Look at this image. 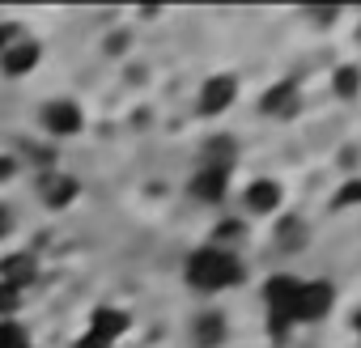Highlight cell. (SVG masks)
<instances>
[{
	"label": "cell",
	"instance_id": "1",
	"mask_svg": "<svg viewBox=\"0 0 361 348\" xmlns=\"http://www.w3.org/2000/svg\"><path fill=\"white\" fill-rule=\"evenodd\" d=\"M183 280H188L192 293L217 297V293H230V289H238V285L247 280V263H243L238 251H221V247L204 242V247H196V251L188 255Z\"/></svg>",
	"mask_w": 361,
	"mask_h": 348
},
{
	"label": "cell",
	"instance_id": "2",
	"mask_svg": "<svg viewBox=\"0 0 361 348\" xmlns=\"http://www.w3.org/2000/svg\"><path fill=\"white\" fill-rule=\"evenodd\" d=\"M331 306H336V289H331V280H302L298 285V297H293V306H289V318H293V327H314V323H323L327 314H331Z\"/></svg>",
	"mask_w": 361,
	"mask_h": 348
},
{
	"label": "cell",
	"instance_id": "3",
	"mask_svg": "<svg viewBox=\"0 0 361 348\" xmlns=\"http://www.w3.org/2000/svg\"><path fill=\"white\" fill-rule=\"evenodd\" d=\"M234 170H238V161H209V157H200V166L192 174V196L200 204H221L230 196Z\"/></svg>",
	"mask_w": 361,
	"mask_h": 348
},
{
	"label": "cell",
	"instance_id": "4",
	"mask_svg": "<svg viewBox=\"0 0 361 348\" xmlns=\"http://www.w3.org/2000/svg\"><path fill=\"white\" fill-rule=\"evenodd\" d=\"M281 209H285V183L281 179H251L247 187H243V213L247 217H255V221H268V217H281Z\"/></svg>",
	"mask_w": 361,
	"mask_h": 348
},
{
	"label": "cell",
	"instance_id": "5",
	"mask_svg": "<svg viewBox=\"0 0 361 348\" xmlns=\"http://www.w3.org/2000/svg\"><path fill=\"white\" fill-rule=\"evenodd\" d=\"M238 77L234 73H213L204 85H200V94H196V115L200 119H217V115H226L234 102H238Z\"/></svg>",
	"mask_w": 361,
	"mask_h": 348
},
{
	"label": "cell",
	"instance_id": "6",
	"mask_svg": "<svg viewBox=\"0 0 361 348\" xmlns=\"http://www.w3.org/2000/svg\"><path fill=\"white\" fill-rule=\"evenodd\" d=\"M298 111H302V89H298V81H293V77H285V81H276V85H268V89L259 94V115L293 119Z\"/></svg>",
	"mask_w": 361,
	"mask_h": 348
},
{
	"label": "cell",
	"instance_id": "7",
	"mask_svg": "<svg viewBox=\"0 0 361 348\" xmlns=\"http://www.w3.org/2000/svg\"><path fill=\"white\" fill-rule=\"evenodd\" d=\"M81 123H85V115H81V106L68 102V98H56V102L43 111V128H47L51 136H77Z\"/></svg>",
	"mask_w": 361,
	"mask_h": 348
},
{
	"label": "cell",
	"instance_id": "8",
	"mask_svg": "<svg viewBox=\"0 0 361 348\" xmlns=\"http://www.w3.org/2000/svg\"><path fill=\"white\" fill-rule=\"evenodd\" d=\"M128 327H132V318H128V314H123L119 306H98V310L90 314V323H85V331H94V335H102L106 344H119Z\"/></svg>",
	"mask_w": 361,
	"mask_h": 348
},
{
	"label": "cell",
	"instance_id": "9",
	"mask_svg": "<svg viewBox=\"0 0 361 348\" xmlns=\"http://www.w3.org/2000/svg\"><path fill=\"white\" fill-rule=\"evenodd\" d=\"M35 272H39V263H35V255H30V251L0 259V285H9V289H18V293L35 280Z\"/></svg>",
	"mask_w": 361,
	"mask_h": 348
},
{
	"label": "cell",
	"instance_id": "10",
	"mask_svg": "<svg viewBox=\"0 0 361 348\" xmlns=\"http://www.w3.org/2000/svg\"><path fill=\"white\" fill-rule=\"evenodd\" d=\"M226 314L221 310H200L196 314V323H192V340L200 344V348H221V340H226Z\"/></svg>",
	"mask_w": 361,
	"mask_h": 348
},
{
	"label": "cell",
	"instance_id": "11",
	"mask_svg": "<svg viewBox=\"0 0 361 348\" xmlns=\"http://www.w3.org/2000/svg\"><path fill=\"white\" fill-rule=\"evenodd\" d=\"M39 64V43H30L26 35H13L9 39V51H5V73H30Z\"/></svg>",
	"mask_w": 361,
	"mask_h": 348
},
{
	"label": "cell",
	"instance_id": "12",
	"mask_svg": "<svg viewBox=\"0 0 361 348\" xmlns=\"http://www.w3.org/2000/svg\"><path fill=\"white\" fill-rule=\"evenodd\" d=\"M209 242L221 247V251H238V247L247 242V217H226V221H217V230H213Z\"/></svg>",
	"mask_w": 361,
	"mask_h": 348
},
{
	"label": "cell",
	"instance_id": "13",
	"mask_svg": "<svg viewBox=\"0 0 361 348\" xmlns=\"http://www.w3.org/2000/svg\"><path fill=\"white\" fill-rule=\"evenodd\" d=\"M331 94H336L340 102H353V98L361 94V68H357V64H340V68L331 73Z\"/></svg>",
	"mask_w": 361,
	"mask_h": 348
},
{
	"label": "cell",
	"instance_id": "14",
	"mask_svg": "<svg viewBox=\"0 0 361 348\" xmlns=\"http://www.w3.org/2000/svg\"><path fill=\"white\" fill-rule=\"evenodd\" d=\"M331 209H361V174H348L331 192Z\"/></svg>",
	"mask_w": 361,
	"mask_h": 348
},
{
	"label": "cell",
	"instance_id": "15",
	"mask_svg": "<svg viewBox=\"0 0 361 348\" xmlns=\"http://www.w3.org/2000/svg\"><path fill=\"white\" fill-rule=\"evenodd\" d=\"M0 348H30V344H26V331H22V323H13V318H0Z\"/></svg>",
	"mask_w": 361,
	"mask_h": 348
},
{
	"label": "cell",
	"instance_id": "16",
	"mask_svg": "<svg viewBox=\"0 0 361 348\" xmlns=\"http://www.w3.org/2000/svg\"><path fill=\"white\" fill-rule=\"evenodd\" d=\"M18 306H22V293H18V289H9V285H0V318H9Z\"/></svg>",
	"mask_w": 361,
	"mask_h": 348
},
{
	"label": "cell",
	"instance_id": "17",
	"mask_svg": "<svg viewBox=\"0 0 361 348\" xmlns=\"http://www.w3.org/2000/svg\"><path fill=\"white\" fill-rule=\"evenodd\" d=\"M302 18L314 22V26H336V22H340V9H306Z\"/></svg>",
	"mask_w": 361,
	"mask_h": 348
},
{
	"label": "cell",
	"instance_id": "18",
	"mask_svg": "<svg viewBox=\"0 0 361 348\" xmlns=\"http://www.w3.org/2000/svg\"><path fill=\"white\" fill-rule=\"evenodd\" d=\"M77 348H115V344H106V340H102V335H94V331H81Z\"/></svg>",
	"mask_w": 361,
	"mask_h": 348
},
{
	"label": "cell",
	"instance_id": "19",
	"mask_svg": "<svg viewBox=\"0 0 361 348\" xmlns=\"http://www.w3.org/2000/svg\"><path fill=\"white\" fill-rule=\"evenodd\" d=\"M353 331H357V340H361V310L353 314Z\"/></svg>",
	"mask_w": 361,
	"mask_h": 348
}]
</instances>
